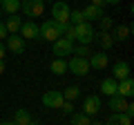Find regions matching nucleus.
<instances>
[{
    "mask_svg": "<svg viewBox=\"0 0 134 125\" xmlns=\"http://www.w3.org/2000/svg\"><path fill=\"white\" fill-rule=\"evenodd\" d=\"M20 9H23V14L27 16L29 20H31V18H38V16H43V11H45V2H43V0H20Z\"/></svg>",
    "mask_w": 134,
    "mask_h": 125,
    "instance_id": "nucleus-2",
    "label": "nucleus"
},
{
    "mask_svg": "<svg viewBox=\"0 0 134 125\" xmlns=\"http://www.w3.org/2000/svg\"><path fill=\"white\" fill-rule=\"evenodd\" d=\"M87 60H90V69H105L107 62H110V58H107V54L98 52V54H92Z\"/></svg>",
    "mask_w": 134,
    "mask_h": 125,
    "instance_id": "nucleus-14",
    "label": "nucleus"
},
{
    "mask_svg": "<svg viewBox=\"0 0 134 125\" xmlns=\"http://www.w3.org/2000/svg\"><path fill=\"white\" fill-rule=\"evenodd\" d=\"M100 92H103V94H105V96H114L116 94V81L114 78H105V81L100 83Z\"/></svg>",
    "mask_w": 134,
    "mask_h": 125,
    "instance_id": "nucleus-22",
    "label": "nucleus"
},
{
    "mask_svg": "<svg viewBox=\"0 0 134 125\" xmlns=\"http://www.w3.org/2000/svg\"><path fill=\"white\" fill-rule=\"evenodd\" d=\"M90 125H103V123H100V121H92Z\"/></svg>",
    "mask_w": 134,
    "mask_h": 125,
    "instance_id": "nucleus-37",
    "label": "nucleus"
},
{
    "mask_svg": "<svg viewBox=\"0 0 134 125\" xmlns=\"http://www.w3.org/2000/svg\"><path fill=\"white\" fill-rule=\"evenodd\" d=\"M31 125H38V123H31Z\"/></svg>",
    "mask_w": 134,
    "mask_h": 125,
    "instance_id": "nucleus-39",
    "label": "nucleus"
},
{
    "mask_svg": "<svg viewBox=\"0 0 134 125\" xmlns=\"http://www.w3.org/2000/svg\"><path fill=\"white\" fill-rule=\"evenodd\" d=\"M121 0H105V5H119Z\"/></svg>",
    "mask_w": 134,
    "mask_h": 125,
    "instance_id": "nucleus-34",
    "label": "nucleus"
},
{
    "mask_svg": "<svg viewBox=\"0 0 134 125\" xmlns=\"http://www.w3.org/2000/svg\"><path fill=\"white\" fill-rule=\"evenodd\" d=\"M67 69L76 76H87L90 74V60L87 58H81V56H74L72 60L67 62Z\"/></svg>",
    "mask_w": 134,
    "mask_h": 125,
    "instance_id": "nucleus-6",
    "label": "nucleus"
},
{
    "mask_svg": "<svg viewBox=\"0 0 134 125\" xmlns=\"http://www.w3.org/2000/svg\"><path fill=\"white\" fill-rule=\"evenodd\" d=\"M2 22H5L7 34H18V31H20V25H23V18H20L18 14H14V16H9L7 20H2Z\"/></svg>",
    "mask_w": 134,
    "mask_h": 125,
    "instance_id": "nucleus-16",
    "label": "nucleus"
},
{
    "mask_svg": "<svg viewBox=\"0 0 134 125\" xmlns=\"http://www.w3.org/2000/svg\"><path fill=\"white\" fill-rule=\"evenodd\" d=\"M105 125H132V118L127 114H112L105 121Z\"/></svg>",
    "mask_w": 134,
    "mask_h": 125,
    "instance_id": "nucleus-21",
    "label": "nucleus"
},
{
    "mask_svg": "<svg viewBox=\"0 0 134 125\" xmlns=\"http://www.w3.org/2000/svg\"><path fill=\"white\" fill-rule=\"evenodd\" d=\"M49 69H52L56 76H63V74L67 72V60H63V58H56V60L49 65Z\"/></svg>",
    "mask_w": 134,
    "mask_h": 125,
    "instance_id": "nucleus-23",
    "label": "nucleus"
},
{
    "mask_svg": "<svg viewBox=\"0 0 134 125\" xmlns=\"http://www.w3.org/2000/svg\"><path fill=\"white\" fill-rule=\"evenodd\" d=\"M74 29H76V40L81 45H92L96 40V31H94V27H92L90 22L74 25Z\"/></svg>",
    "mask_w": 134,
    "mask_h": 125,
    "instance_id": "nucleus-3",
    "label": "nucleus"
},
{
    "mask_svg": "<svg viewBox=\"0 0 134 125\" xmlns=\"http://www.w3.org/2000/svg\"><path fill=\"white\" fill-rule=\"evenodd\" d=\"M0 74H5V60H0Z\"/></svg>",
    "mask_w": 134,
    "mask_h": 125,
    "instance_id": "nucleus-35",
    "label": "nucleus"
},
{
    "mask_svg": "<svg viewBox=\"0 0 134 125\" xmlns=\"http://www.w3.org/2000/svg\"><path fill=\"white\" fill-rule=\"evenodd\" d=\"M116 96H121V98H132L134 96V81L132 78H125V81L116 83Z\"/></svg>",
    "mask_w": 134,
    "mask_h": 125,
    "instance_id": "nucleus-9",
    "label": "nucleus"
},
{
    "mask_svg": "<svg viewBox=\"0 0 134 125\" xmlns=\"http://www.w3.org/2000/svg\"><path fill=\"white\" fill-rule=\"evenodd\" d=\"M65 114H74V105H72V101H65L63 103V107H60Z\"/></svg>",
    "mask_w": 134,
    "mask_h": 125,
    "instance_id": "nucleus-29",
    "label": "nucleus"
},
{
    "mask_svg": "<svg viewBox=\"0 0 134 125\" xmlns=\"http://www.w3.org/2000/svg\"><path fill=\"white\" fill-rule=\"evenodd\" d=\"M74 54L81 56V58H90V56H92V52H90L87 45H78V47H74Z\"/></svg>",
    "mask_w": 134,
    "mask_h": 125,
    "instance_id": "nucleus-27",
    "label": "nucleus"
},
{
    "mask_svg": "<svg viewBox=\"0 0 134 125\" xmlns=\"http://www.w3.org/2000/svg\"><path fill=\"white\" fill-rule=\"evenodd\" d=\"M5 49H9L11 54H23V52H25V40L20 38L18 34H9V36H7Z\"/></svg>",
    "mask_w": 134,
    "mask_h": 125,
    "instance_id": "nucleus-11",
    "label": "nucleus"
},
{
    "mask_svg": "<svg viewBox=\"0 0 134 125\" xmlns=\"http://www.w3.org/2000/svg\"><path fill=\"white\" fill-rule=\"evenodd\" d=\"M78 96H81V87L78 85H69L65 92H63V98H65V101H76Z\"/></svg>",
    "mask_w": 134,
    "mask_h": 125,
    "instance_id": "nucleus-25",
    "label": "nucleus"
},
{
    "mask_svg": "<svg viewBox=\"0 0 134 125\" xmlns=\"http://www.w3.org/2000/svg\"><path fill=\"white\" fill-rule=\"evenodd\" d=\"M63 103H65L63 92L52 89V92H47V94L43 96V105H45V107H63Z\"/></svg>",
    "mask_w": 134,
    "mask_h": 125,
    "instance_id": "nucleus-10",
    "label": "nucleus"
},
{
    "mask_svg": "<svg viewBox=\"0 0 134 125\" xmlns=\"http://www.w3.org/2000/svg\"><path fill=\"white\" fill-rule=\"evenodd\" d=\"M14 125H16V123H14Z\"/></svg>",
    "mask_w": 134,
    "mask_h": 125,
    "instance_id": "nucleus-43",
    "label": "nucleus"
},
{
    "mask_svg": "<svg viewBox=\"0 0 134 125\" xmlns=\"http://www.w3.org/2000/svg\"><path fill=\"white\" fill-rule=\"evenodd\" d=\"M52 54L56 58H65L67 54H74V43H72V40H67L65 36H60L58 40L52 43Z\"/></svg>",
    "mask_w": 134,
    "mask_h": 125,
    "instance_id": "nucleus-5",
    "label": "nucleus"
},
{
    "mask_svg": "<svg viewBox=\"0 0 134 125\" xmlns=\"http://www.w3.org/2000/svg\"><path fill=\"white\" fill-rule=\"evenodd\" d=\"M107 107H110L114 114H125V110H127V98H121V96H110V101H107Z\"/></svg>",
    "mask_w": 134,
    "mask_h": 125,
    "instance_id": "nucleus-13",
    "label": "nucleus"
},
{
    "mask_svg": "<svg viewBox=\"0 0 134 125\" xmlns=\"http://www.w3.org/2000/svg\"><path fill=\"white\" fill-rule=\"evenodd\" d=\"M0 5H2V0H0Z\"/></svg>",
    "mask_w": 134,
    "mask_h": 125,
    "instance_id": "nucleus-40",
    "label": "nucleus"
},
{
    "mask_svg": "<svg viewBox=\"0 0 134 125\" xmlns=\"http://www.w3.org/2000/svg\"><path fill=\"white\" fill-rule=\"evenodd\" d=\"M14 123H16V125H31L34 121H31V114H29L27 110H16Z\"/></svg>",
    "mask_w": 134,
    "mask_h": 125,
    "instance_id": "nucleus-20",
    "label": "nucleus"
},
{
    "mask_svg": "<svg viewBox=\"0 0 134 125\" xmlns=\"http://www.w3.org/2000/svg\"><path fill=\"white\" fill-rule=\"evenodd\" d=\"M96 36H98V45H100V49H103V52L112 49V45H114V38H112L110 31H98Z\"/></svg>",
    "mask_w": 134,
    "mask_h": 125,
    "instance_id": "nucleus-18",
    "label": "nucleus"
},
{
    "mask_svg": "<svg viewBox=\"0 0 134 125\" xmlns=\"http://www.w3.org/2000/svg\"><path fill=\"white\" fill-rule=\"evenodd\" d=\"M7 36H9V34H7V29H5V22L0 20V40H2V38H7Z\"/></svg>",
    "mask_w": 134,
    "mask_h": 125,
    "instance_id": "nucleus-30",
    "label": "nucleus"
},
{
    "mask_svg": "<svg viewBox=\"0 0 134 125\" xmlns=\"http://www.w3.org/2000/svg\"><path fill=\"white\" fill-rule=\"evenodd\" d=\"M0 20H2V9H0Z\"/></svg>",
    "mask_w": 134,
    "mask_h": 125,
    "instance_id": "nucleus-38",
    "label": "nucleus"
},
{
    "mask_svg": "<svg viewBox=\"0 0 134 125\" xmlns=\"http://www.w3.org/2000/svg\"><path fill=\"white\" fill-rule=\"evenodd\" d=\"M0 125H14V121H2Z\"/></svg>",
    "mask_w": 134,
    "mask_h": 125,
    "instance_id": "nucleus-36",
    "label": "nucleus"
},
{
    "mask_svg": "<svg viewBox=\"0 0 134 125\" xmlns=\"http://www.w3.org/2000/svg\"><path fill=\"white\" fill-rule=\"evenodd\" d=\"M125 114H127L130 118H132V114H134V105H132L130 101H127V110H125Z\"/></svg>",
    "mask_w": 134,
    "mask_h": 125,
    "instance_id": "nucleus-32",
    "label": "nucleus"
},
{
    "mask_svg": "<svg viewBox=\"0 0 134 125\" xmlns=\"http://www.w3.org/2000/svg\"><path fill=\"white\" fill-rule=\"evenodd\" d=\"M130 34H132V29H130L127 25H116V27H114V34H112V38H114V43H116V40H127Z\"/></svg>",
    "mask_w": 134,
    "mask_h": 125,
    "instance_id": "nucleus-17",
    "label": "nucleus"
},
{
    "mask_svg": "<svg viewBox=\"0 0 134 125\" xmlns=\"http://www.w3.org/2000/svg\"><path fill=\"white\" fill-rule=\"evenodd\" d=\"M18 36L23 40H38L40 38V31H38V25L34 22V20H25L23 25H20V31Z\"/></svg>",
    "mask_w": 134,
    "mask_h": 125,
    "instance_id": "nucleus-7",
    "label": "nucleus"
},
{
    "mask_svg": "<svg viewBox=\"0 0 134 125\" xmlns=\"http://www.w3.org/2000/svg\"><path fill=\"white\" fill-rule=\"evenodd\" d=\"M69 7H67V2H63V0H58V2H54L52 5V20H56L58 25H69Z\"/></svg>",
    "mask_w": 134,
    "mask_h": 125,
    "instance_id": "nucleus-4",
    "label": "nucleus"
},
{
    "mask_svg": "<svg viewBox=\"0 0 134 125\" xmlns=\"http://www.w3.org/2000/svg\"><path fill=\"white\" fill-rule=\"evenodd\" d=\"M112 78H114L116 83L130 78V65H127L125 60H119V62L114 65V69H112Z\"/></svg>",
    "mask_w": 134,
    "mask_h": 125,
    "instance_id": "nucleus-12",
    "label": "nucleus"
},
{
    "mask_svg": "<svg viewBox=\"0 0 134 125\" xmlns=\"http://www.w3.org/2000/svg\"><path fill=\"white\" fill-rule=\"evenodd\" d=\"M43 2H45V0H43Z\"/></svg>",
    "mask_w": 134,
    "mask_h": 125,
    "instance_id": "nucleus-42",
    "label": "nucleus"
},
{
    "mask_svg": "<svg viewBox=\"0 0 134 125\" xmlns=\"http://www.w3.org/2000/svg\"><path fill=\"white\" fill-rule=\"evenodd\" d=\"M67 125H69V123H67Z\"/></svg>",
    "mask_w": 134,
    "mask_h": 125,
    "instance_id": "nucleus-41",
    "label": "nucleus"
},
{
    "mask_svg": "<svg viewBox=\"0 0 134 125\" xmlns=\"http://www.w3.org/2000/svg\"><path fill=\"white\" fill-rule=\"evenodd\" d=\"M92 118L87 114H83V112H74L72 114V121H69V125H90Z\"/></svg>",
    "mask_w": 134,
    "mask_h": 125,
    "instance_id": "nucleus-24",
    "label": "nucleus"
},
{
    "mask_svg": "<svg viewBox=\"0 0 134 125\" xmlns=\"http://www.w3.org/2000/svg\"><path fill=\"white\" fill-rule=\"evenodd\" d=\"M92 5L98 7V9H105V0H92Z\"/></svg>",
    "mask_w": 134,
    "mask_h": 125,
    "instance_id": "nucleus-31",
    "label": "nucleus"
},
{
    "mask_svg": "<svg viewBox=\"0 0 134 125\" xmlns=\"http://www.w3.org/2000/svg\"><path fill=\"white\" fill-rule=\"evenodd\" d=\"M65 25H58L56 20H45L43 25H38V31H40V38L47 40V43H54V40H58L63 34H65Z\"/></svg>",
    "mask_w": 134,
    "mask_h": 125,
    "instance_id": "nucleus-1",
    "label": "nucleus"
},
{
    "mask_svg": "<svg viewBox=\"0 0 134 125\" xmlns=\"http://www.w3.org/2000/svg\"><path fill=\"white\" fill-rule=\"evenodd\" d=\"M69 22H72V25H81V22H85V18H83V11H81V9L69 11Z\"/></svg>",
    "mask_w": 134,
    "mask_h": 125,
    "instance_id": "nucleus-26",
    "label": "nucleus"
},
{
    "mask_svg": "<svg viewBox=\"0 0 134 125\" xmlns=\"http://www.w3.org/2000/svg\"><path fill=\"white\" fill-rule=\"evenodd\" d=\"M0 9L5 11V14L14 16V14H18V11H20V0H2Z\"/></svg>",
    "mask_w": 134,
    "mask_h": 125,
    "instance_id": "nucleus-19",
    "label": "nucleus"
},
{
    "mask_svg": "<svg viewBox=\"0 0 134 125\" xmlns=\"http://www.w3.org/2000/svg\"><path fill=\"white\" fill-rule=\"evenodd\" d=\"M5 56H7V49H5V45L0 43V60H5Z\"/></svg>",
    "mask_w": 134,
    "mask_h": 125,
    "instance_id": "nucleus-33",
    "label": "nucleus"
},
{
    "mask_svg": "<svg viewBox=\"0 0 134 125\" xmlns=\"http://www.w3.org/2000/svg\"><path fill=\"white\" fill-rule=\"evenodd\" d=\"M100 107H103V103H100L98 96H87L85 103H83V114H87L92 118V116H96L100 112Z\"/></svg>",
    "mask_w": 134,
    "mask_h": 125,
    "instance_id": "nucleus-8",
    "label": "nucleus"
},
{
    "mask_svg": "<svg viewBox=\"0 0 134 125\" xmlns=\"http://www.w3.org/2000/svg\"><path fill=\"white\" fill-rule=\"evenodd\" d=\"M83 11V18H85V22H92V20H100L103 18V9H98V7H94V5H87L85 9H81Z\"/></svg>",
    "mask_w": 134,
    "mask_h": 125,
    "instance_id": "nucleus-15",
    "label": "nucleus"
},
{
    "mask_svg": "<svg viewBox=\"0 0 134 125\" xmlns=\"http://www.w3.org/2000/svg\"><path fill=\"white\" fill-rule=\"evenodd\" d=\"M98 22H100V31H110V29L114 27V20H112L110 16H103Z\"/></svg>",
    "mask_w": 134,
    "mask_h": 125,
    "instance_id": "nucleus-28",
    "label": "nucleus"
}]
</instances>
